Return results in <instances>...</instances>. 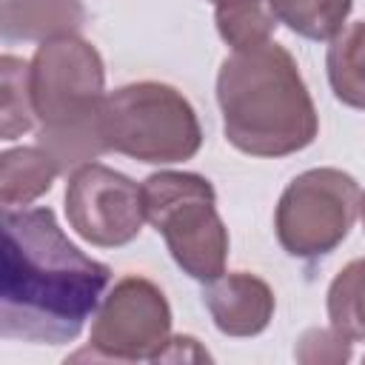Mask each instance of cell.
<instances>
[{"label":"cell","instance_id":"cell-1","mask_svg":"<svg viewBox=\"0 0 365 365\" xmlns=\"http://www.w3.org/2000/svg\"><path fill=\"white\" fill-rule=\"evenodd\" d=\"M111 268L86 257L51 208H3L0 336L63 345L94 317Z\"/></svg>","mask_w":365,"mask_h":365},{"label":"cell","instance_id":"cell-2","mask_svg":"<svg viewBox=\"0 0 365 365\" xmlns=\"http://www.w3.org/2000/svg\"><path fill=\"white\" fill-rule=\"evenodd\" d=\"M225 140L251 157H288L317 140L319 117L294 54L265 40L231 51L217 71Z\"/></svg>","mask_w":365,"mask_h":365},{"label":"cell","instance_id":"cell-3","mask_svg":"<svg viewBox=\"0 0 365 365\" xmlns=\"http://www.w3.org/2000/svg\"><path fill=\"white\" fill-rule=\"evenodd\" d=\"M31 100L40 120L37 145L54 157L60 174L106 154L100 134L106 66L88 40L66 34L37 46L31 57Z\"/></svg>","mask_w":365,"mask_h":365},{"label":"cell","instance_id":"cell-4","mask_svg":"<svg viewBox=\"0 0 365 365\" xmlns=\"http://www.w3.org/2000/svg\"><path fill=\"white\" fill-rule=\"evenodd\" d=\"M106 151L151 165L191 160L202 145L194 106L168 83L140 80L106 94L100 111Z\"/></svg>","mask_w":365,"mask_h":365},{"label":"cell","instance_id":"cell-5","mask_svg":"<svg viewBox=\"0 0 365 365\" xmlns=\"http://www.w3.org/2000/svg\"><path fill=\"white\" fill-rule=\"evenodd\" d=\"M143 208L191 279L211 282L225 274L231 240L211 180L194 171H154L143 180Z\"/></svg>","mask_w":365,"mask_h":365},{"label":"cell","instance_id":"cell-6","mask_svg":"<svg viewBox=\"0 0 365 365\" xmlns=\"http://www.w3.org/2000/svg\"><path fill=\"white\" fill-rule=\"evenodd\" d=\"M359 182L342 168H308L279 194L277 240L297 259H319L351 234L359 217Z\"/></svg>","mask_w":365,"mask_h":365},{"label":"cell","instance_id":"cell-7","mask_svg":"<svg viewBox=\"0 0 365 365\" xmlns=\"http://www.w3.org/2000/svg\"><path fill=\"white\" fill-rule=\"evenodd\" d=\"M88 348L71 359L154 362L171 336V305L160 285L128 274L100 299L91 317Z\"/></svg>","mask_w":365,"mask_h":365},{"label":"cell","instance_id":"cell-8","mask_svg":"<svg viewBox=\"0 0 365 365\" xmlns=\"http://www.w3.org/2000/svg\"><path fill=\"white\" fill-rule=\"evenodd\" d=\"M66 217L74 234L97 248L128 245L145 222L143 185L103 163H86L68 174Z\"/></svg>","mask_w":365,"mask_h":365},{"label":"cell","instance_id":"cell-9","mask_svg":"<svg viewBox=\"0 0 365 365\" xmlns=\"http://www.w3.org/2000/svg\"><path fill=\"white\" fill-rule=\"evenodd\" d=\"M202 302L225 336H257L274 319V291L265 279L248 271H231L211 279L202 291Z\"/></svg>","mask_w":365,"mask_h":365},{"label":"cell","instance_id":"cell-10","mask_svg":"<svg viewBox=\"0 0 365 365\" xmlns=\"http://www.w3.org/2000/svg\"><path fill=\"white\" fill-rule=\"evenodd\" d=\"M86 23L80 0H3L0 3V34L6 43L34 40L46 43L54 37L77 34Z\"/></svg>","mask_w":365,"mask_h":365},{"label":"cell","instance_id":"cell-11","mask_svg":"<svg viewBox=\"0 0 365 365\" xmlns=\"http://www.w3.org/2000/svg\"><path fill=\"white\" fill-rule=\"evenodd\" d=\"M60 165L40 145H20L0 154V202L3 208H23L48 194Z\"/></svg>","mask_w":365,"mask_h":365},{"label":"cell","instance_id":"cell-12","mask_svg":"<svg viewBox=\"0 0 365 365\" xmlns=\"http://www.w3.org/2000/svg\"><path fill=\"white\" fill-rule=\"evenodd\" d=\"M325 68L334 97L342 106L365 111V20H356L331 37Z\"/></svg>","mask_w":365,"mask_h":365},{"label":"cell","instance_id":"cell-13","mask_svg":"<svg viewBox=\"0 0 365 365\" xmlns=\"http://www.w3.org/2000/svg\"><path fill=\"white\" fill-rule=\"evenodd\" d=\"M214 23L231 51H240L271 40L279 20L271 0H214Z\"/></svg>","mask_w":365,"mask_h":365},{"label":"cell","instance_id":"cell-14","mask_svg":"<svg viewBox=\"0 0 365 365\" xmlns=\"http://www.w3.org/2000/svg\"><path fill=\"white\" fill-rule=\"evenodd\" d=\"M34 100H31V63L14 54L0 57V137L17 140L34 128Z\"/></svg>","mask_w":365,"mask_h":365},{"label":"cell","instance_id":"cell-15","mask_svg":"<svg viewBox=\"0 0 365 365\" xmlns=\"http://www.w3.org/2000/svg\"><path fill=\"white\" fill-rule=\"evenodd\" d=\"M325 305L334 331L351 342L365 339V257L348 262L331 279Z\"/></svg>","mask_w":365,"mask_h":365},{"label":"cell","instance_id":"cell-16","mask_svg":"<svg viewBox=\"0 0 365 365\" xmlns=\"http://www.w3.org/2000/svg\"><path fill=\"white\" fill-rule=\"evenodd\" d=\"M274 14L305 40H331L345 29L354 0H271Z\"/></svg>","mask_w":365,"mask_h":365},{"label":"cell","instance_id":"cell-17","mask_svg":"<svg viewBox=\"0 0 365 365\" xmlns=\"http://www.w3.org/2000/svg\"><path fill=\"white\" fill-rule=\"evenodd\" d=\"M294 356L299 362H348L351 359V339L334 328H311L299 336Z\"/></svg>","mask_w":365,"mask_h":365},{"label":"cell","instance_id":"cell-18","mask_svg":"<svg viewBox=\"0 0 365 365\" xmlns=\"http://www.w3.org/2000/svg\"><path fill=\"white\" fill-rule=\"evenodd\" d=\"M205 362V359H211V354L194 339V336H168V342H165V348L160 351V356L154 359V362Z\"/></svg>","mask_w":365,"mask_h":365},{"label":"cell","instance_id":"cell-19","mask_svg":"<svg viewBox=\"0 0 365 365\" xmlns=\"http://www.w3.org/2000/svg\"><path fill=\"white\" fill-rule=\"evenodd\" d=\"M359 217H362V225H365V194H362V200H359Z\"/></svg>","mask_w":365,"mask_h":365},{"label":"cell","instance_id":"cell-20","mask_svg":"<svg viewBox=\"0 0 365 365\" xmlns=\"http://www.w3.org/2000/svg\"><path fill=\"white\" fill-rule=\"evenodd\" d=\"M208 3H214V0H208Z\"/></svg>","mask_w":365,"mask_h":365}]
</instances>
